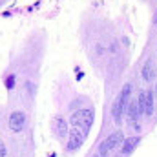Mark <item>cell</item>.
<instances>
[{
    "mask_svg": "<svg viewBox=\"0 0 157 157\" xmlns=\"http://www.w3.org/2000/svg\"><path fill=\"white\" fill-rule=\"evenodd\" d=\"M104 157H108V155H104Z\"/></svg>",
    "mask_w": 157,
    "mask_h": 157,
    "instance_id": "15",
    "label": "cell"
},
{
    "mask_svg": "<svg viewBox=\"0 0 157 157\" xmlns=\"http://www.w3.org/2000/svg\"><path fill=\"white\" fill-rule=\"evenodd\" d=\"M24 124H26V115L22 112H13L9 115V128L13 132H20L24 128Z\"/></svg>",
    "mask_w": 157,
    "mask_h": 157,
    "instance_id": "5",
    "label": "cell"
},
{
    "mask_svg": "<svg viewBox=\"0 0 157 157\" xmlns=\"http://www.w3.org/2000/svg\"><path fill=\"white\" fill-rule=\"evenodd\" d=\"M137 144H139V137H128V139H124V143L121 146V152L122 154H130Z\"/></svg>",
    "mask_w": 157,
    "mask_h": 157,
    "instance_id": "9",
    "label": "cell"
},
{
    "mask_svg": "<svg viewBox=\"0 0 157 157\" xmlns=\"http://www.w3.org/2000/svg\"><path fill=\"white\" fill-rule=\"evenodd\" d=\"M84 135H86V132L84 130H80L77 126H73L71 128V132H70V141H68V148L70 150H77L82 146V143H84Z\"/></svg>",
    "mask_w": 157,
    "mask_h": 157,
    "instance_id": "4",
    "label": "cell"
},
{
    "mask_svg": "<svg viewBox=\"0 0 157 157\" xmlns=\"http://www.w3.org/2000/svg\"><path fill=\"white\" fill-rule=\"evenodd\" d=\"M122 132H115V133H112L108 139H104L102 143H101V146H99V155L104 157L108 155V152H112L113 148H117L119 144L122 143Z\"/></svg>",
    "mask_w": 157,
    "mask_h": 157,
    "instance_id": "3",
    "label": "cell"
},
{
    "mask_svg": "<svg viewBox=\"0 0 157 157\" xmlns=\"http://www.w3.org/2000/svg\"><path fill=\"white\" fill-rule=\"evenodd\" d=\"M144 113L152 115L154 113V91H144Z\"/></svg>",
    "mask_w": 157,
    "mask_h": 157,
    "instance_id": "8",
    "label": "cell"
},
{
    "mask_svg": "<svg viewBox=\"0 0 157 157\" xmlns=\"http://www.w3.org/2000/svg\"><path fill=\"white\" fill-rule=\"evenodd\" d=\"M141 75H143L144 80H152V78L155 77V68H154L152 60H146V62L143 64V71H141Z\"/></svg>",
    "mask_w": 157,
    "mask_h": 157,
    "instance_id": "7",
    "label": "cell"
},
{
    "mask_svg": "<svg viewBox=\"0 0 157 157\" xmlns=\"http://www.w3.org/2000/svg\"><path fill=\"white\" fill-rule=\"evenodd\" d=\"M70 124L71 126H77L80 130H84L86 133H88V130H90V126L93 124V112L91 110H78V112H73V115L70 119Z\"/></svg>",
    "mask_w": 157,
    "mask_h": 157,
    "instance_id": "2",
    "label": "cell"
},
{
    "mask_svg": "<svg viewBox=\"0 0 157 157\" xmlns=\"http://www.w3.org/2000/svg\"><path fill=\"white\" fill-rule=\"evenodd\" d=\"M13 84H15V77H9L7 78V88H13Z\"/></svg>",
    "mask_w": 157,
    "mask_h": 157,
    "instance_id": "12",
    "label": "cell"
},
{
    "mask_svg": "<svg viewBox=\"0 0 157 157\" xmlns=\"http://www.w3.org/2000/svg\"><path fill=\"white\" fill-rule=\"evenodd\" d=\"M90 157H101V155L99 154H93V155H90Z\"/></svg>",
    "mask_w": 157,
    "mask_h": 157,
    "instance_id": "13",
    "label": "cell"
},
{
    "mask_svg": "<svg viewBox=\"0 0 157 157\" xmlns=\"http://www.w3.org/2000/svg\"><path fill=\"white\" fill-rule=\"evenodd\" d=\"M0 157H6V144H4V141H0Z\"/></svg>",
    "mask_w": 157,
    "mask_h": 157,
    "instance_id": "11",
    "label": "cell"
},
{
    "mask_svg": "<svg viewBox=\"0 0 157 157\" xmlns=\"http://www.w3.org/2000/svg\"><path fill=\"white\" fill-rule=\"evenodd\" d=\"M130 91H132V84H124L121 93H119L117 101L113 102V121L121 124L122 122V113L128 108V99H130Z\"/></svg>",
    "mask_w": 157,
    "mask_h": 157,
    "instance_id": "1",
    "label": "cell"
},
{
    "mask_svg": "<svg viewBox=\"0 0 157 157\" xmlns=\"http://www.w3.org/2000/svg\"><path fill=\"white\" fill-rule=\"evenodd\" d=\"M53 128H55V132H57V135H59V137H62V139H64V137L68 135V122H66L62 117H57V119H55Z\"/></svg>",
    "mask_w": 157,
    "mask_h": 157,
    "instance_id": "6",
    "label": "cell"
},
{
    "mask_svg": "<svg viewBox=\"0 0 157 157\" xmlns=\"http://www.w3.org/2000/svg\"><path fill=\"white\" fill-rule=\"evenodd\" d=\"M128 117H130V121L132 122H135L137 119H139V115H141V112H139V106H137V99L135 101H132L130 104H128Z\"/></svg>",
    "mask_w": 157,
    "mask_h": 157,
    "instance_id": "10",
    "label": "cell"
},
{
    "mask_svg": "<svg viewBox=\"0 0 157 157\" xmlns=\"http://www.w3.org/2000/svg\"><path fill=\"white\" fill-rule=\"evenodd\" d=\"M154 93H155V95H157V84H155V91H154Z\"/></svg>",
    "mask_w": 157,
    "mask_h": 157,
    "instance_id": "14",
    "label": "cell"
}]
</instances>
